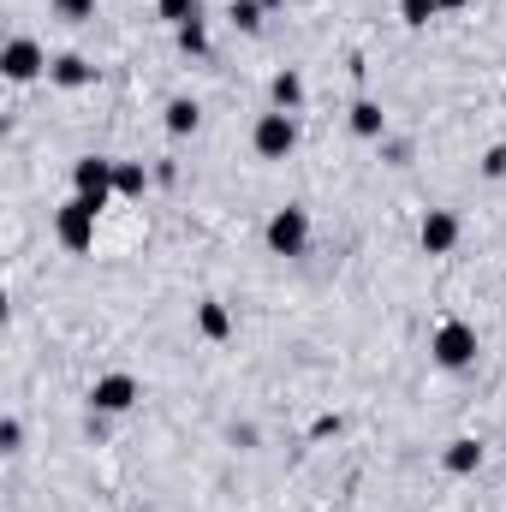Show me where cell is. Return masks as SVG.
<instances>
[{"label":"cell","instance_id":"cell-1","mask_svg":"<svg viewBox=\"0 0 506 512\" xmlns=\"http://www.w3.org/2000/svg\"><path fill=\"white\" fill-rule=\"evenodd\" d=\"M262 239H268V251L274 256H304L310 251V209H298V203L274 209L268 227H262Z\"/></svg>","mask_w":506,"mask_h":512},{"label":"cell","instance_id":"cell-2","mask_svg":"<svg viewBox=\"0 0 506 512\" xmlns=\"http://www.w3.org/2000/svg\"><path fill=\"white\" fill-rule=\"evenodd\" d=\"M114 167L120 161H108V155H84V161H72V197H84L96 215L114 203Z\"/></svg>","mask_w":506,"mask_h":512},{"label":"cell","instance_id":"cell-3","mask_svg":"<svg viewBox=\"0 0 506 512\" xmlns=\"http://www.w3.org/2000/svg\"><path fill=\"white\" fill-rule=\"evenodd\" d=\"M429 358L441 370H471L477 364V328L471 322H441L435 340H429Z\"/></svg>","mask_w":506,"mask_h":512},{"label":"cell","instance_id":"cell-4","mask_svg":"<svg viewBox=\"0 0 506 512\" xmlns=\"http://www.w3.org/2000/svg\"><path fill=\"white\" fill-rule=\"evenodd\" d=\"M251 143H256V155H262V161H286V155L298 149V114H280V108H268V114L256 120Z\"/></svg>","mask_w":506,"mask_h":512},{"label":"cell","instance_id":"cell-5","mask_svg":"<svg viewBox=\"0 0 506 512\" xmlns=\"http://www.w3.org/2000/svg\"><path fill=\"white\" fill-rule=\"evenodd\" d=\"M54 239H60L66 251H90V245H96V209H90L84 197L60 203V209H54Z\"/></svg>","mask_w":506,"mask_h":512},{"label":"cell","instance_id":"cell-6","mask_svg":"<svg viewBox=\"0 0 506 512\" xmlns=\"http://www.w3.org/2000/svg\"><path fill=\"white\" fill-rule=\"evenodd\" d=\"M54 60L42 54V42H30V36H12L6 48H0V72L12 78V84H30V78H42Z\"/></svg>","mask_w":506,"mask_h":512},{"label":"cell","instance_id":"cell-7","mask_svg":"<svg viewBox=\"0 0 506 512\" xmlns=\"http://www.w3.org/2000/svg\"><path fill=\"white\" fill-rule=\"evenodd\" d=\"M137 405V376H126V370H114V376H96V387H90V411H102V417H120V411H131Z\"/></svg>","mask_w":506,"mask_h":512},{"label":"cell","instance_id":"cell-8","mask_svg":"<svg viewBox=\"0 0 506 512\" xmlns=\"http://www.w3.org/2000/svg\"><path fill=\"white\" fill-rule=\"evenodd\" d=\"M417 245L429 256H447L459 245V215H453V209H429V215L417 221Z\"/></svg>","mask_w":506,"mask_h":512},{"label":"cell","instance_id":"cell-9","mask_svg":"<svg viewBox=\"0 0 506 512\" xmlns=\"http://www.w3.org/2000/svg\"><path fill=\"white\" fill-rule=\"evenodd\" d=\"M441 465H447L453 477H477V471H483V441H477V435H459V441H447Z\"/></svg>","mask_w":506,"mask_h":512},{"label":"cell","instance_id":"cell-10","mask_svg":"<svg viewBox=\"0 0 506 512\" xmlns=\"http://www.w3.org/2000/svg\"><path fill=\"white\" fill-rule=\"evenodd\" d=\"M48 78H54L60 90H84V84H96V66H90L84 54H60V60L48 66Z\"/></svg>","mask_w":506,"mask_h":512},{"label":"cell","instance_id":"cell-11","mask_svg":"<svg viewBox=\"0 0 506 512\" xmlns=\"http://www.w3.org/2000/svg\"><path fill=\"white\" fill-rule=\"evenodd\" d=\"M161 126H167V137H191V131L203 126V108H197L191 96H173V102H167V120H161Z\"/></svg>","mask_w":506,"mask_h":512},{"label":"cell","instance_id":"cell-12","mask_svg":"<svg viewBox=\"0 0 506 512\" xmlns=\"http://www.w3.org/2000/svg\"><path fill=\"white\" fill-rule=\"evenodd\" d=\"M268 96H274V108H280V114H298V108H304V78H298V72L286 66V72H274Z\"/></svg>","mask_w":506,"mask_h":512},{"label":"cell","instance_id":"cell-13","mask_svg":"<svg viewBox=\"0 0 506 512\" xmlns=\"http://www.w3.org/2000/svg\"><path fill=\"white\" fill-rule=\"evenodd\" d=\"M197 328H203V340H227V334H233V310L215 304V298H203V304H197Z\"/></svg>","mask_w":506,"mask_h":512},{"label":"cell","instance_id":"cell-14","mask_svg":"<svg viewBox=\"0 0 506 512\" xmlns=\"http://www.w3.org/2000/svg\"><path fill=\"white\" fill-rule=\"evenodd\" d=\"M352 131H358V137H387V114H381V102L358 96V102H352Z\"/></svg>","mask_w":506,"mask_h":512},{"label":"cell","instance_id":"cell-15","mask_svg":"<svg viewBox=\"0 0 506 512\" xmlns=\"http://www.w3.org/2000/svg\"><path fill=\"white\" fill-rule=\"evenodd\" d=\"M149 191V167L143 161H120L114 167V197H143Z\"/></svg>","mask_w":506,"mask_h":512},{"label":"cell","instance_id":"cell-16","mask_svg":"<svg viewBox=\"0 0 506 512\" xmlns=\"http://www.w3.org/2000/svg\"><path fill=\"white\" fill-rule=\"evenodd\" d=\"M173 36H179V54H197V60L209 54V24H203V18H191V24H179Z\"/></svg>","mask_w":506,"mask_h":512},{"label":"cell","instance_id":"cell-17","mask_svg":"<svg viewBox=\"0 0 506 512\" xmlns=\"http://www.w3.org/2000/svg\"><path fill=\"white\" fill-rule=\"evenodd\" d=\"M155 12H161V24H191V18H203V0H155Z\"/></svg>","mask_w":506,"mask_h":512},{"label":"cell","instance_id":"cell-18","mask_svg":"<svg viewBox=\"0 0 506 512\" xmlns=\"http://www.w3.org/2000/svg\"><path fill=\"white\" fill-rule=\"evenodd\" d=\"M262 12H268V0H233V6H227V18H233L239 30H262Z\"/></svg>","mask_w":506,"mask_h":512},{"label":"cell","instance_id":"cell-19","mask_svg":"<svg viewBox=\"0 0 506 512\" xmlns=\"http://www.w3.org/2000/svg\"><path fill=\"white\" fill-rule=\"evenodd\" d=\"M399 18H405L411 30H423V24L441 18V6H435V0H399Z\"/></svg>","mask_w":506,"mask_h":512},{"label":"cell","instance_id":"cell-20","mask_svg":"<svg viewBox=\"0 0 506 512\" xmlns=\"http://www.w3.org/2000/svg\"><path fill=\"white\" fill-rule=\"evenodd\" d=\"M54 6V18H66V24H90L96 18V0H48Z\"/></svg>","mask_w":506,"mask_h":512},{"label":"cell","instance_id":"cell-21","mask_svg":"<svg viewBox=\"0 0 506 512\" xmlns=\"http://www.w3.org/2000/svg\"><path fill=\"white\" fill-rule=\"evenodd\" d=\"M24 447V423L18 417H0V453H18Z\"/></svg>","mask_w":506,"mask_h":512},{"label":"cell","instance_id":"cell-22","mask_svg":"<svg viewBox=\"0 0 506 512\" xmlns=\"http://www.w3.org/2000/svg\"><path fill=\"white\" fill-rule=\"evenodd\" d=\"M483 179H506V143H495V149L483 155Z\"/></svg>","mask_w":506,"mask_h":512},{"label":"cell","instance_id":"cell-23","mask_svg":"<svg viewBox=\"0 0 506 512\" xmlns=\"http://www.w3.org/2000/svg\"><path fill=\"white\" fill-rule=\"evenodd\" d=\"M435 6H441V12H465L471 0H435Z\"/></svg>","mask_w":506,"mask_h":512}]
</instances>
